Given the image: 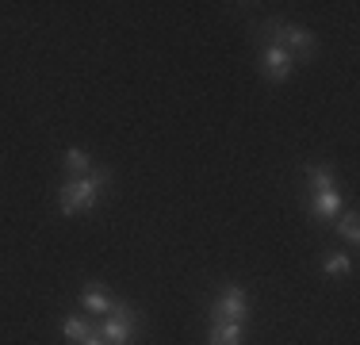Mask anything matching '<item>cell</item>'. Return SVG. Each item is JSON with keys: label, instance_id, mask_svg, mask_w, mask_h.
<instances>
[{"label": "cell", "instance_id": "1", "mask_svg": "<svg viewBox=\"0 0 360 345\" xmlns=\"http://www.w3.org/2000/svg\"><path fill=\"white\" fill-rule=\"evenodd\" d=\"M108 188H111V169L92 165L89 177L62 180V184L54 188V192H58L54 203H58V211H62V215H84V211H96V207L104 203Z\"/></svg>", "mask_w": 360, "mask_h": 345}, {"label": "cell", "instance_id": "2", "mask_svg": "<svg viewBox=\"0 0 360 345\" xmlns=\"http://www.w3.org/2000/svg\"><path fill=\"white\" fill-rule=\"evenodd\" d=\"M264 34H269V42H276V46H284L295 62H311L314 54H319V39H314V31L299 27V23H288V20H264Z\"/></svg>", "mask_w": 360, "mask_h": 345}, {"label": "cell", "instance_id": "3", "mask_svg": "<svg viewBox=\"0 0 360 345\" xmlns=\"http://www.w3.org/2000/svg\"><path fill=\"white\" fill-rule=\"evenodd\" d=\"M250 315H253V299L242 284H222L219 296L207 307L211 322H250Z\"/></svg>", "mask_w": 360, "mask_h": 345}, {"label": "cell", "instance_id": "4", "mask_svg": "<svg viewBox=\"0 0 360 345\" xmlns=\"http://www.w3.org/2000/svg\"><path fill=\"white\" fill-rule=\"evenodd\" d=\"M96 334H100V338H108L111 345H134V338L142 334V315H139V307L115 303V310L96 322Z\"/></svg>", "mask_w": 360, "mask_h": 345}, {"label": "cell", "instance_id": "5", "mask_svg": "<svg viewBox=\"0 0 360 345\" xmlns=\"http://www.w3.org/2000/svg\"><path fill=\"white\" fill-rule=\"evenodd\" d=\"M295 58L288 54L284 46H276V42H264L261 46V77L269 84H288L291 73H295Z\"/></svg>", "mask_w": 360, "mask_h": 345}, {"label": "cell", "instance_id": "6", "mask_svg": "<svg viewBox=\"0 0 360 345\" xmlns=\"http://www.w3.org/2000/svg\"><path fill=\"white\" fill-rule=\"evenodd\" d=\"M77 303H81V310H84L89 318H104V315H111V310H115L119 299L111 296L104 284H84L81 296H77Z\"/></svg>", "mask_w": 360, "mask_h": 345}, {"label": "cell", "instance_id": "7", "mask_svg": "<svg viewBox=\"0 0 360 345\" xmlns=\"http://www.w3.org/2000/svg\"><path fill=\"white\" fill-rule=\"evenodd\" d=\"M345 211V196L341 188H330V192H319V196H307V215L319 222H333L338 215Z\"/></svg>", "mask_w": 360, "mask_h": 345}, {"label": "cell", "instance_id": "8", "mask_svg": "<svg viewBox=\"0 0 360 345\" xmlns=\"http://www.w3.org/2000/svg\"><path fill=\"white\" fill-rule=\"evenodd\" d=\"M303 184H307V196L330 192V188H338V169L326 165V161H303Z\"/></svg>", "mask_w": 360, "mask_h": 345}, {"label": "cell", "instance_id": "9", "mask_svg": "<svg viewBox=\"0 0 360 345\" xmlns=\"http://www.w3.org/2000/svg\"><path fill=\"white\" fill-rule=\"evenodd\" d=\"M92 334H96V322H92L84 310H73V315H65L62 318V338L70 341V345H81V341H89Z\"/></svg>", "mask_w": 360, "mask_h": 345}, {"label": "cell", "instance_id": "10", "mask_svg": "<svg viewBox=\"0 0 360 345\" xmlns=\"http://www.w3.org/2000/svg\"><path fill=\"white\" fill-rule=\"evenodd\" d=\"M250 322H211L207 326V345H242Z\"/></svg>", "mask_w": 360, "mask_h": 345}, {"label": "cell", "instance_id": "11", "mask_svg": "<svg viewBox=\"0 0 360 345\" xmlns=\"http://www.w3.org/2000/svg\"><path fill=\"white\" fill-rule=\"evenodd\" d=\"M322 272H326V276H338V280L353 276V272H356L353 253H341V249H330V253L322 257Z\"/></svg>", "mask_w": 360, "mask_h": 345}, {"label": "cell", "instance_id": "12", "mask_svg": "<svg viewBox=\"0 0 360 345\" xmlns=\"http://www.w3.org/2000/svg\"><path fill=\"white\" fill-rule=\"evenodd\" d=\"M62 169L70 172V177H89L92 172V153L81 150V146H70V150L62 153Z\"/></svg>", "mask_w": 360, "mask_h": 345}, {"label": "cell", "instance_id": "13", "mask_svg": "<svg viewBox=\"0 0 360 345\" xmlns=\"http://www.w3.org/2000/svg\"><path fill=\"white\" fill-rule=\"evenodd\" d=\"M330 227L338 230V234L345 238L349 246H356V242H360V215H356V207H345V211H341L338 219L330 222Z\"/></svg>", "mask_w": 360, "mask_h": 345}, {"label": "cell", "instance_id": "14", "mask_svg": "<svg viewBox=\"0 0 360 345\" xmlns=\"http://www.w3.org/2000/svg\"><path fill=\"white\" fill-rule=\"evenodd\" d=\"M81 345H111V341H108V338H100V334H92V338H89V341H81Z\"/></svg>", "mask_w": 360, "mask_h": 345}]
</instances>
